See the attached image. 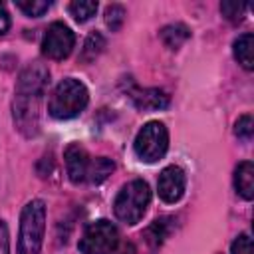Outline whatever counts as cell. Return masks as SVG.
Here are the masks:
<instances>
[{
	"label": "cell",
	"mask_w": 254,
	"mask_h": 254,
	"mask_svg": "<svg viewBox=\"0 0 254 254\" xmlns=\"http://www.w3.org/2000/svg\"><path fill=\"white\" fill-rule=\"evenodd\" d=\"M46 232V204L40 198L30 200L20 214L18 254H40Z\"/></svg>",
	"instance_id": "1"
},
{
	"label": "cell",
	"mask_w": 254,
	"mask_h": 254,
	"mask_svg": "<svg viewBox=\"0 0 254 254\" xmlns=\"http://www.w3.org/2000/svg\"><path fill=\"white\" fill-rule=\"evenodd\" d=\"M87 99V87L75 77H65L56 85L50 97V115L56 119H71L85 109Z\"/></svg>",
	"instance_id": "2"
},
{
	"label": "cell",
	"mask_w": 254,
	"mask_h": 254,
	"mask_svg": "<svg viewBox=\"0 0 254 254\" xmlns=\"http://www.w3.org/2000/svg\"><path fill=\"white\" fill-rule=\"evenodd\" d=\"M149 202H151L149 185L141 179H135L119 190L113 210H115V216L119 220H123L125 224H135L143 218Z\"/></svg>",
	"instance_id": "3"
},
{
	"label": "cell",
	"mask_w": 254,
	"mask_h": 254,
	"mask_svg": "<svg viewBox=\"0 0 254 254\" xmlns=\"http://www.w3.org/2000/svg\"><path fill=\"white\" fill-rule=\"evenodd\" d=\"M135 155L145 163L159 161L169 149V131L161 121H149L141 127L133 143Z\"/></svg>",
	"instance_id": "4"
},
{
	"label": "cell",
	"mask_w": 254,
	"mask_h": 254,
	"mask_svg": "<svg viewBox=\"0 0 254 254\" xmlns=\"http://www.w3.org/2000/svg\"><path fill=\"white\" fill-rule=\"evenodd\" d=\"M119 232L109 220H97L89 224L79 240L81 254H111L117 248Z\"/></svg>",
	"instance_id": "5"
},
{
	"label": "cell",
	"mask_w": 254,
	"mask_h": 254,
	"mask_svg": "<svg viewBox=\"0 0 254 254\" xmlns=\"http://www.w3.org/2000/svg\"><path fill=\"white\" fill-rule=\"evenodd\" d=\"M73 44H75V36L69 30V26H65L64 22H54L44 34L42 52L50 60H64L71 54Z\"/></svg>",
	"instance_id": "6"
},
{
	"label": "cell",
	"mask_w": 254,
	"mask_h": 254,
	"mask_svg": "<svg viewBox=\"0 0 254 254\" xmlns=\"http://www.w3.org/2000/svg\"><path fill=\"white\" fill-rule=\"evenodd\" d=\"M40 99L30 95H18L14 99V121L18 129L26 135H36L38 119H40Z\"/></svg>",
	"instance_id": "7"
},
{
	"label": "cell",
	"mask_w": 254,
	"mask_h": 254,
	"mask_svg": "<svg viewBox=\"0 0 254 254\" xmlns=\"http://www.w3.org/2000/svg\"><path fill=\"white\" fill-rule=\"evenodd\" d=\"M50 81V71L42 64H30L22 69L16 85L18 95H30V97H42L46 91V85Z\"/></svg>",
	"instance_id": "8"
},
{
	"label": "cell",
	"mask_w": 254,
	"mask_h": 254,
	"mask_svg": "<svg viewBox=\"0 0 254 254\" xmlns=\"http://www.w3.org/2000/svg\"><path fill=\"white\" fill-rule=\"evenodd\" d=\"M185 187H187V177L181 167L171 165L161 171L157 189H159V196L165 202H177L185 194Z\"/></svg>",
	"instance_id": "9"
},
{
	"label": "cell",
	"mask_w": 254,
	"mask_h": 254,
	"mask_svg": "<svg viewBox=\"0 0 254 254\" xmlns=\"http://www.w3.org/2000/svg\"><path fill=\"white\" fill-rule=\"evenodd\" d=\"M64 159H65V171H67L69 181L75 185L83 183L87 177V167H89V157H87L85 149L77 143H71V145H67Z\"/></svg>",
	"instance_id": "10"
},
{
	"label": "cell",
	"mask_w": 254,
	"mask_h": 254,
	"mask_svg": "<svg viewBox=\"0 0 254 254\" xmlns=\"http://www.w3.org/2000/svg\"><path fill=\"white\" fill-rule=\"evenodd\" d=\"M133 101L139 109L143 111H155V109H165L169 105V95L163 89L151 87V89H137L133 95Z\"/></svg>",
	"instance_id": "11"
},
{
	"label": "cell",
	"mask_w": 254,
	"mask_h": 254,
	"mask_svg": "<svg viewBox=\"0 0 254 254\" xmlns=\"http://www.w3.org/2000/svg\"><path fill=\"white\" fill-rule=\"evenodd\" d=\"M234 189L242 198L252 200V196H254V165L250 161H242L236 167V171H234Z\"/></svg>",
	"instance_id": "12"
},
{
	"label": "cell",
	"mask_w": 254,
	"mask_h": 254,
	"mask_svg": "<svg viewBox=\"0 0 254 254\" xmlns=\"http://www.w3.org/2000/svg\"><path fill=\"white\" fill-rule=\"evenodd\" d=\"M252 48H254V38L250 32L238 36L234 40V58L236 62L244 67V69H252L254 67V58H252Z\"/></svg>",
	"instance_id": "13"
},
{
	"label": "cell",
	"mask_w": 254,
	"mask_h": 254,
	"mask_svg": "<svg viewBox=\"0 0 254 254\" xmlns=\"http://www.w3.org/2000/svg\"><path fill=\"white\" fill-rule=\"evenodd\" d=\"M189 38H190V32L185 24H169L161 30V40L169 50H179Z\"/></svg>",
	"instance_id": "14"
},
{
	"label": "cell",
	"mask_w": 254,
	"mask_h": 254,
	"mask_svg": "<svg viewBox=\"0 0 254 254\" xmlns=\"http://www.w3.org/2000/svg\"><path fill=\"white\" fill-rule=\"evenodd\" d=\"M113 169H115V165H113L111 159H107V157H97V159L89 161L85 181H89V183H93V185H99V183H103V181L113 173Z\"/></svg>",
	"instance_id": "15"
},
{
	"label": "cell",
	"mask_w": 254,
	"mask_h": 254,
	"mask_svg": "<svg viewBox=\"0 0 254 254\" xmlns=\"http://www.w3.org/2000/svg\"><path fill=\"white\" fill-rule=\"evenodd\" d=\"M105 48V38L99 34V32H93L89 34V38L85 40L83 44V50H81V60L83 62H93Z\"/></svg>",
	"instance_id": "16"
},
{
	"label": "cell",
	"mask_w": 254,
	"mask_h": 254,
	"mask_svg": "<svg viewBox=\"0 0 254 254\" xmlns=\"http://www.w3.org/2000/svg\"><path fill=\"white\" fill-rule=\"evenodd\" d=\"M95 12H97V2H93V0H75V2L69 4V14L77 22L89 20Z\"/></svg>",
	"instance_id": "17"
},
{
	"label": "cell",
	"mask_w": 254,
	"mask_h": 254,
	"mask_svg": "<svg viewBox=\"0 0 254 254\" xmlns=\"http://www.w3.org/2000/svg\"><path fill=\"white\" fill-rule=\"evenodd\" d=\"M246 10H248V6H246V4H240V2H236V0H226V2L220 4L222 16H224L226 20L234 22V24H238V22L244 20Z\"/></svg>",
	"instance_id": "18"
},
{
	"label": "cell",
	"mask_w": 254,
	"mask_h": 254,
	"mask_svg": "<svg viewBox=\"0 0 254 254\" xmlns=\"http://www.w3.org/2000/svg\"><path fill=\"white\" fill-rule=\"evenodd\" d=\"M16 6H18L26 16L38 18V16H42L44 12H48L50 2H46V0H18Z\"/></svg>",
	"instance_id": "19"
},
{
	"label": "cell",
	"mask_w": 254,
	"mask_h": 254,
	"mask_svg": "<svg viewBox=\"0 0 254 254\" xmlns=\"http://www.w3.org/2000/svg\"><path fill=\"white\" fill-rule=\"evenodd\" d=\"M123 22H125V8L119 6V4L107 6V10H105V24H107V28H111L115 32V30H119L123 26Z\"/></svg>",
	"instance_id": "20"
},
{
	"label": "cell",
	"mask_w": 254,
	"mask_h": 254,
	"mask_svg": "<svg viewBox=\"0 0 254 254\" xmlns=\"http://www.w3.org/2000/svg\"><path fill=\"white\" fill-rule=\"evenodd\" d=\"M165 218H161V220H155L149 228H147V240H149V244H153V246H159L163 240H165V236H167V228H165Z\"/></svg>",
	"instance_id": "21"
},
{
	"label": "cell",
	"mask_w": 254,
	"mask_h": 254,
	"mask_svg": "<svg viewBox=\"0 0 254 254\" xmlns=\"http://www.w3.org/2000/svg\"><path fill=\"white\" fill-rule=\"evenodd\" d=\"M234 133L238 139H244V141H250L252 139V133H254V121H252V115H242L236 125H234Z\"/></svg>",
	"instance_id": "22"
},
{
	"label": "cell",
	"mask_w": 254,
	"mask_h": 254,
	"mask_svg": "<svg viewBox=\"0 0 254 254\" xmlns=\"http://www.w3.org/2000/svg\"><path fill=\"white\" fill-rule=\"evenodd\" d=\"M232 254H252V238L250 234H240L232 242Z\"/></svg>",
	"instance_id": "23"
},
{
	"label": "cell",
	"mask_w": 254,
	"mask_h": 254,
	"mask_svg": "<svg viewBox=\"0 0 254 254\" xmlns=\"http://www.w3.org/2000/svg\"><path fill=\"white\" fill-rule=\"evenodd\" d=\"M0 254H10V236L4 220H0Z\"/></svg>",
	"instance_id": "24"
},
{
	"label": "cell",
	"mask_w": 254,
	"mask_h": 254,
	"mask_svg": "<svg viewBox=\"0 0 254 254\" xmlns=\"http://www.w3.org/2000/svg\"><path fill=\"white\" fill-rule=\"evenodd\" d=\"M8 28H10V16H8L4 4L0 2V36H4L8 32Z\"/></svg>",
	"instance_id": "25"
}]
</instances>
